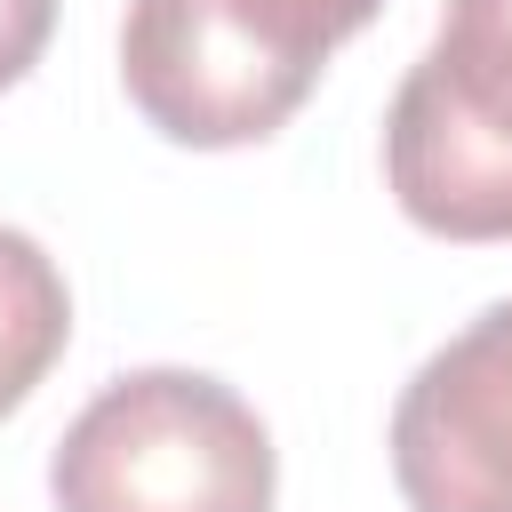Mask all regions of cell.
Wrapping results in <instances>:
<instances>
[{"mask_svg":"<svg viewBox=\"0 0 512 512\" xmlns=\"http://www.w3.org/2000/svg\"><path fill=\"white\" fill-rule=\"evenodd\" d=\"M384 0H128V104L192 152L264 144Z\"/></svg>","mask_w":512,"mask_h":512,"instance_id":"obj_1","label":"cell"},{"mask_svg":"<svg viewBox=\"0 0 512 512\" xmlns=\"http://www.w3.org/2000/svg\"><path fill=\"white\" fill-rule=\"evenodd\" d=\"M272 488L264 416L200 368L104 384L48 456L56 512H272Z\"/></svg>","mask_w":512,"mask_h":512,"instance_id":"obj_2","label":"cell"},{"mask_svg":"<svg viewBox=\"0 0 512 512\" xmlns=\"http://www.w3.org/2000/svg\"><path fill=\"white\" fill-rule=\"evenodd\" d=\"M384 184L432 240H512V0H448L384 112Z\"/></svg>","mask_w":512,"mask_h":512,"instance_id":"obj_3","label":"cell"},{"mask_svg":"<svg viewBox=\"0 0 512 512\" xmlns=\"http://www.w3.org/2000/svg\"><path fill=\"white\" fill-rule=\"evenodd\" d=\"M408 512H512V296L456 328L392 408Z\"/></svg>","mask_w":512,"mask_h":512,"instance_id":"obj_4","label":"cell"},{"mask_svg":"<svg viewBox=\"0 0 512 512\" xmlns=\"http://www.w3.org/2000/svg\"><path fill=\"white\" fill-rule=\"evenodd\" d=\"M72 344V288L56 272V256L0 224V416H16L32 400V384L64 360Z\"/></svg>","mask_w":512,"mask_h":512,"instance_id":"obj_5","label":"cell"},{"mask_svg":"<svg viewBox=\"0 0 512 512\" xmlns=\"http://www.w3.org/2000/svg\"><path fill=\"white\" fill-rule=\"evenodd\" d=\"M56 32V0H0V88H16Z\"/></svg>","mask_w":512,"mask_h":512,"instance_id":"obj_6","label":"cell"}]
</instances>
